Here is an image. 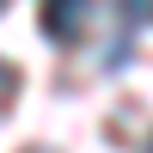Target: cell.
Segmentation results:
<instances>
[{"label":"cell","mask_w":153,"mask_h":153,"mask_svg":"<svg viewBox=\"0 0 153 153\" xmlns=\"http://www.w3.org/2000/svg\"><path fill=\"white\" fill-rule=\"evenodd\" d=\"M37 25H43L49 43H80L86 25H92V0H43L37 6Z\"/></svg>","instance_id":"1"},{"label":"cell","mask_w":153,"mask_h":153,"mask_svg":"<svg viewBox=\"0 0 153 153\" xmlns=\"http://www.w3.org/2000/svg\"><path fill=\"white\" fill-rule=\"evenodd\" d=\"M123 25H153V0H117Z\"/></svg>","instance_id":"2"},{"label":"cell","mask_w":153,"mask_h":153,"mask_svg":"<svg viewBox=\"0 0 153 153\" xmlns=\"http://www.w3.org/2000/svg\"><path fill=\"white\" fill-rule=\"evenodd\" d=\"M12 98H19V68H12V61H0V117H6Z\"/></svg>","instance_id":"3"},{"label":"cell","mask_w":153,"mask_h":153,"mask_svg":"<svg viewBox=\"0 0 153 153\" xmlns=\"http://www.w3.org/2000/svg\"><path fill=\"white\" fill-rule=\"evenodd\" d=\"M25 153H49V147H25Z\"/></svg>","instance_id":"4"},{"label":"cell","mask_w":153,"mask_h":153,"mask_svg":"<svg viewBox=\"0 0 153 153\" xmlns=\"http://www.w3.org/2000/svg\"><path fill=\"white\" fill-rule=\"evenodd\" d=\"M147 153H153V141H147Z\"/></svg>","instance_id":"5"},{"label":"cell","mask_w":153,"mask_h":153,"mask_svg":"<svg viewBox=\"0 0 153 153\" xmlns=\"http://www.w3.org/2000/svg\"><path fill=\"white\" fill-rule=\"evenodd\" d=\"M0 6H6V0H0Z\"/></svg>","instance_id":"6"}]
</instances>
